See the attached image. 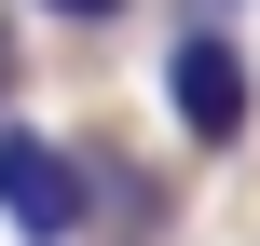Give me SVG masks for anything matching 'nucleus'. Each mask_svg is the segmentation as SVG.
I'll list each match as a JSON object with an SVG mask.
<instances>
[{"label":"nucleus","instance_id":"obj_1","mask_svg":"<svg viewBox=\"0 0 260 246\" xmlns=\"http://www.w3.org/2000/svg\"><path fill=\"white\" fill-rule=\"evenodd\" d=\"M96 192H110L96 151H69V137H41V123L0 137V219H14L27 246H82L96 233Z\"/></svg>","mask_w":260,"mask_h":246},{"label":"nucleus","instance_id":"obj_3","mask_svg":"<svg viewBox=\"0 0 260 246\" xmlns=\"http://www.w3.org/2000/svg\"><path fill=\"white\" fill-rule=\"evenodd\" d=\"M41 14H55V27H110L123 0H41Z\"/></svg>","mask_w":260,"mask_h":246},{"label":"nucleus","instance_id":"obj_4","mask_svg":"<svg viewBox=\"0 0 260 246\" xmlns=\"http://www.w3.org/2000/svg\"><path fill=\"white\" fill-rule=\"evenodd\" d=\"M0 96H14V55H0Z\"/></svg>","mask_w":260,"mask_h":246},{"label":"nucleus","instance_id":"obj_2","mask_svg":"<svg viewBox=\"0 0 260 246\" xmlns=\"http://www.w3.org/2000/svg\"><path fill=\"white\" fill-rule=\"evenodd\" d=\"M247 110H260L247 41H233V27H178V41H165V123H178L192 151H233V137H247Z\"/></svg>","mask_w":260,"mask_h":246}]
</instances>
